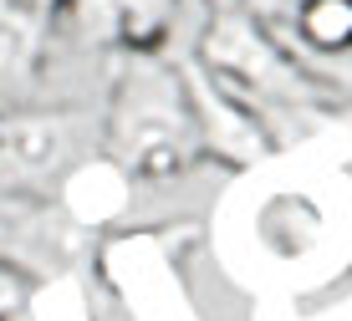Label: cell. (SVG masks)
Returning <instances> with one entry per match:
<instances>
[{
  "instance_id": "cell-1",
  "label": "cell",
  "mask_w": 352,
  "mask_h": 321,
  "mask_svg": "<svg viewBox=\"0 0 352 321\" xmlns=\"http://www.w3.org/2000/svg\"><path fill=\"white\" fill-rule=\"evenodd\" d=\"M102 153L113 164H123L133 179H148V184L179 179L204 158L179 56H168V52H118L113 56Z\"/></svg>"
},
{
  "instance_id": "cell-2",
  "label": "cell",
  "mask_w": 352,
  "mask_h": 321,
  "mask_svg": "<svg viewBox=\"0 0 352 321\" xmlns=\"http://www.w3.org/2000/svg\"><path fill=\"white\" fill-rule=\"evenodd\" d=\"M194 56L240 92L256 113L265 107H286V113H307V107L327 102L322 77L301 61V52H286V41L271 31V21L256 16L250 5L235 10H204Z\"/></svg>"
},
{
  "instance_id": "cell-3",
  "label": "cell",
  "mask_w": 352,
  "mask_h": 321,
  "mask_svg": "<svg viewBox=\"0 0 352 321\" xmlns=\"http://www.w3.org/2000/svg\"><path fill=\"white\" fill-rule=\"evenodd\" d=\"M102 138H87V118L77 107H10L0 128V194L16 199H56L62 179Z\"/></svg>"
},
{
  "instance_id": "cell-4",
  "label": "cell",
  "mask_w": 352,
  "mask_h": 321,
  "mask_svg": "<svg viewBox=\"0 0 352 321\" xmlns=\"http://www.w3.org/2000/svg\"><path fill=\"white\" fill-rule=\"evenodd\" d=\"M179 71H184L189 107H194V122H199L204 158H214V164H225V168H245V164H261L276 148V138L265 133V118L240 92H230L194 52L179 56Z\"/></svg>"
},
{
  "instance_id": "cell-5",
  "label": "cell",
  "mask_w": 352,
  "mask_h": 321,
  "mask_svg": "<svg viewBox=\"0 0 352 321\" xmlns=\"http://www.w3.org/2000/svg\"><path fill=\"white\" fill-rule=\"evenodd\" d=\"M87 230L72 225L56 209V199H16L0 194V261L16 265L21 276L62 270L82 255Z\"/></svg>"
},
{
  "instance_id": "cell-6",
  "label": "cell",
  "mask_w": 352,
  "mask_h": 321,
  "mask_svg": "<svg viewBox=\"0 0 352 321\" xmlns=\"http://www.w3.org/2000/svg\"><path fill=\"white\" fill-rule=\"evenodd\" d=\"M62 21L92 52H164L179 0H72Z\"/></svg>"
},
{
  "instance_id": "cell-7",
  "label": "cell",
  "mask_w": 352,
  "mask_h": 321,
  "mask_svg": "<svg viewBox=\"0 0 352 321\" xmlns=\"http://www.w3.org/2000/svg\"><path fill=\"white\" fill-rule=\"evenodd\" d=\"M52 31H56L52 16L0 0V102L6 107H31L36 102V87L46 77Z\"/></svg>"
},
{
  "instance_id": "cell-8",
  "label": "cell",
  "mask_w": 352,
  "mask_h": 321,
  "mask_svg": "<svg viewBox=\"0 0 352 321\" xmlns=\"http://www.w3.org/2000/svg\"><path fill=\"white\" fill-rule=\"evenodd\" d=\"M128 194H133V174L97 148L92 158H82V164L62 179V189H56V209H62L72 225H82L92 234V230L113 225V219L123 214Z\"/></svg>"
},
{
  "instance_id": "cell-9",
  "label": "cell",
  "mask_w": 352,
  "mask_h": 321,
  "mask_svg": "<svg viewBox=\"0 0 352 321\" xmlns=\"http://www.w3.org/2000/svg\"><path fill=\"white\" fill-rule=\"evenodd\" d=\"M291 36L307 56L342 61L352 56V0H296L291 5Z\"/></svg>"
},
{
  "instance_id": "cell-10",
  "label": "cell",
  "mask_w": 352,
  "mask_h": 321,
  "mask_svg": "<svg viewBox=\"0 0 352 321\" xmlns=\"http://www.w3.org/2000/svg\"><path fill=\"white\" fill-rule=\"evenodd\" d=\"M26 301H31V276H21L16 265L0 261V321L21 316V311H26Z\"/></svg>"
},
{
  "instance_id": "cell-11",
  "label": "cell",
  "mask_w": 352,
  "mask_h": 321,
  "mask_svg": "<svg viewBox=\"0 0 352 321\" xmlns=\"http://www.w3.org/2000/svg\"><path fill=\"white\" fill-rule=\"evenodd\" d=\"M10 5H26V10H41V16H52V21H62V16H67V5H72V0H10Z\"/></svg>"
},
{
  "instance_id": "cell-12",
  "label": "cell",
  "mask_w": 352,
  "mask_h": 321,
  "mask_svg": "<svg viewBox=\"0 0 352 321\" xmlns=\"http://www.w3.org/2000/svg\"><path fill=\"white\" fill-rule=\"evenodd\" d=\"M204 10H235V5H250V0H199Z\"/></svg>"
}]
</instances>
